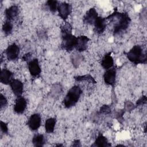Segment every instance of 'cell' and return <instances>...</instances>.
<instances>
[{
	"label": "cell",
	"mask_w": 147,
	"mask_h": 147,
	"mask_svg": "<svg viewBox=\"0 0 147 147\" xmlns=\"http://www.w3.org/2000/svg\"><path fill=\"white\" fill-rule=\"evenodd\" d=\"M109 16L115 18V24L114 25L113 33L114 35L119 34L125 31L129 26L131 19L127 13H120L117 9Z\"/></svg>",
	"instance_id": "1"
},
{
	"label": "cell",
	"mask_w": 147,
	"mask_h": 147,
	"mask_svg": "<svg viewBox=\"0 0 147 147\" xmlns=\"http://www.w3.org/2000/svg\"><path fill=\"white\" fill-rule=\"evenodd\" d=\"M126 55L129 60L134 64H144L147 60L146 52H144L142 47L138 45H134Z\"/></svg>",
	"instance_id": "2"
},
{
	"label": "cell",
	"mask_w": 147,
	"mask_h": 147,
	"mask_svg": "<svg viewBox=\"0 0 147 147\" xmlns=\"http://www.w3.org/2000/svg\"><path fill=\"white\" fill-rule=\"evenodd\" d=\"M82 93L81 88L78 86H74L68 91L63 99L64 106L66 108L74 106L78 102Z\"/></svg>",
	"instance_id": "3"
},
{
	"label": "cell",
	"mask_w": 147,
	"mask_h": 147,
	"mask_svg": "<svg viewBox=\"0 0 147 147\" xmlns=\"http://www.w3.org/2000/svg\"><path fill=\"white\" fill-rule=\"evenodd\" d=\"M62 42L61 48L68 51H71L75 48L77 37H75L71 33H63L61 34Z\"/></svg>",
	"instance_id": "4"
},
{
	"label": "cell",
	"mask_w": 147,
	"mask_h": 147,
	"mask_svg": "<svg viewBox=\"0 0 147 147\" xmlns=\"http://www.w3.org/2000/svg\"><path fill=\"white\" fill-rule=\"evenodd\" d=\"M5 53L9 60H15L18 58L20 54V48L17 44L13 43L7 47Z\"/></svg>",
	"instance_id": "5"
},
{
	"label": "cell",
	"mask_w": 147,
	"mask_h": 147,
	"mask_svg": "<svg viewBox=\"0 0 147 147\" xmlns=\"http://www.w3.org/2000/svg\"><path fill=\"white\" fill-rule=\"evenodd\" d=\"M57 11L59 16L63 20H66L72 12V6L71 4L63 2L58 6Z\"/></svg>",
	"instance_id": "6"
},
{
	"label": "cell",
	"mask_w": 147,
	"mask_h": 147,
	"mask_svg": "<svg viewBox=\"0 0 147 147\" xmlns=\"http://www.w3.org/2000/svg\"><path fill=\"white\" fill-rule=\"evenodd\" d=\"M116 69L115 68H111L106 70L103 75L104 82L106 84L110 86H114L116 79Z\"/></svg>",
	"instance_id": "7"
},
{
	"label": "cell",
	"mask_w": 147,
	"mask_h": 147,
	"mask_svg": "<svg viewBox=\"0 0 147 147\" xmlns=\"http://www.w3.org/2000/svg\"><path fill=\"white\" fill-rule=\"evenodd\" d=\"M41 122V119L40 115L35 113L32 114L28 121V125L29 129L32 131L37 130L40 126Z\"/></svg>",
	"instance_id": "8"
},
{
	"label": "cell",
	"mask_w": 147,
	"mask_h": 147,
	"mask_svg": "<svg viewBox=\"0 0 147 147\" xmlns=\"http://www.w3.org/2000/svg\"><path fill=\"white\" fill-rule=\"evenodd\" d=\"M10 86L12 92L17 97L21 96L24 90V84L22 82L18 79H13L10 83Z\"/></svg>",
	"instance_id": "9"
},
{
	"label": "cell",
	"mask_w": 147,
	"mask_h": 147,
	"mask_svg": "<svg viewBox=\"0 0 147 147\" xmlns=\"http://www.w3.org/2000/svg\"><path fill=\"white\" fill-rule=\"evenodd\" d=\"M28 69L31 75L34 77H37L40 74L41 70L37 59H34L29 61Z\"/></svg>",
	"instance_id": "10"
},
{
	"label": "cell",
	"mask_w": 147,
	"mask_h": 147,
	"mask_svg": "<svg viewBox=\"0 0 147 147\" xmlns=\"http://www.w3.org/2000/svg\"><path fill=\"white\" fill-rule=\"evenodd\" d=\"M27 102L25 98L22 96H18L15 101L14 110L17 114H22L26 107Z\"/></svg>",
	"instance_id": "11"
},
{
	"label": "cell",
	"mask_w": 147,
	"mask_h": 147,
	"mask_svg": "<svg viewBox=\"0 0 147 147\" xmlns=\"http://www.w3.org/2000/svg\"><path fill=\"white\" fill-rule=\"evenodd\" d=\"M98 13L95 8L90 9L86 13L83 17V22L88 25H94V23L97 17Z\"/></svg>",
	"instance_id": "12"
},
{
	"label": "cell",
	"mask_w": 147,
	"mask_h": 147,
	"mask_svg": "<svg viewBox=\"0 0 147 147\" xmlns=\"http://www.w3.org/2000/svg\"><path fill=\"white\" fill-rule=\"evenodd\" d=\"M90 40L89 38L86 36H80L77 37L75 49L78 52H83L86 50L87 43Z\"/></svg>",
	"instance_id": "13"
},
{
	"label": "cell",
	"mask_w": 147,
	"mask_h": 147,
	"mask_svg": "<svg viewBox=\"0 0 147 147\" xmlns=\"http://www.w3.org/2000/svg\"><path fill=\"white\" fill-rule=\"evenodd\" d=\"M94 31L98 34L102 33L106 26V18L98 16L94 23Z\"/></svg>",
	"instance_id": "14"
},
{
	"label": "cell",
	"mask_w": 147,
	"mask_h": 147,
	"mask_svg": "<svg viewBox=\"0 0 147 147\" xmlns=\"http://www.w3.org/2000/svg\"><path fill=\"white\" fill-rule=\"evenodd\" d=\"M13 74L9 69L3 68L1 71L0 81L4 84H10L13 79Z\"/></svg>",
	"instance_id": "15"
},
{
	"label": "cell",
	"mask_w": 147,
	"mask_h": 147,
	"mask_svg": "<svg viewBox=\"0 0 147 147\" xmlns=\"http://www.w3.org/2000/svg\"><path fill=\"white\" fill-rule=\"evenodd\" d=\"M19 9L16 5H13L7 8L5 11V15L7 20L11 21L18 14Z\"/></svg>",
	"instance_id": "16"
},
{
	"label": "cell",
	"mask_w": 147,
	"mask_h": 147,
	"mask_svg": "<svg viewBox=\"0 0 147 147\" xmlns=\"http://www.w3.org/2000/svg\"><path fill=\"white\" fill-rule=\"evenodd\" d=\"M114 65V60L111 56V53H106L102 58L101 61V65L105 69H108L113 67Z\"/></svg>",
	"instance_id": "17"
},
{
	"label": "cell",
	"mask_w": 147,
	"mask_h": 147,
	"mask_svg": "<svg viewBox=\"0 0 147 147\" xmlns=\"http://www.w3.org/2000/svg\"><path fill=\"white\" fill-rule=\"evenodd\" d=\"M111 144L108 142L107 139L102 134H99L96 138L92 146H99V147H105L110 146Z\"/></svg>",
	"instance_id": "18"
},
{
	"label": "cell",
	"mask_w": 147,
	"mask_h": 147,
	"mask_svg": "<svg viewBox=\"0 0 147 147\" xmlns=\"http://www.w3.org/2000/svg\"><path fill=\"white\" fill-rule=\"evenodd\" d=\"M56 122V119L54 118H49L46 120L45 122V129L47 133H51L53 132Z\"/></svg>",
	"instance_id": "19"
},
{
	"label": "cell",
	"mask_w": 147,
	"mask_h": 147,
	"mask_svg": "<svg viewBox=\"0 0 147 147\" xmlns=\"http://www.w3.org/2000/svg\"><path fill=\"white\" fill-rule=\"evenodd\" d=\"M45 137L44 135L41 134H36L32 138V143L35 146H42L45 144Z\"/></svg>",
	"instance_id": "20"
},
{
	"label": "cell",
	"mask_w": 147,
	"mask_h": 147,
	"mask_svg": "<svg viewBox=\"0 0 147 147\" xmlns=\"http://www.w3.org/2000/svg\"><path fill=\"white\" fill-rule=\"evenodd\" d=\"M74 79L75 80L78 82H82V81H87L89 83H96V81L94 79V78L91 76L90 75H85L82 76H75Z\"/></svg>",
	"instance_id": "21"
},
{
	"label": "cell",
	"mask_w": 147,
	"mask_h": 147,
	"mask_svg": "<svg viewBox=\"0 0 147 147\" xmlns=\"http://www.w3.org/2000/svg\"><path fill=\"white\" fill-rule=\"evenodd\" d=\"M13 30V24L10 21L6 20L2 26V30L6 35L10 34Z\"/></svg>",
	"instance_id": "22"
},
{
	"label": "cell",
	"mask_w": 147,
	"mask_h": 147,
	"mask_svg": "<svg viewBox=\"0 0 147 147\" xmlns=\"http://www.w3.org/2000/svg\"><path fill=\"white\" fill-rule=\"evenodd\" d=\"M47 5L48 7H49V10L51 12L55 13L57 10L59 4H58V2L57 1L49 0L47 2Z\"/></svg>",
	"instance_id": "23"
},
{
	"label": "cell",
	"mask_w": 147,
	"mask_h": 147,
	"mask_svg": "<svg viewBox=\"0 0 147 147\" xmlns=\"http://www.w3.org/2000/svg\"><path fill=\"white\" fill-rule=\"evenodd\" d=\"M72 28L69 23L65 22L63 26H61V34L63 33H71Z\"/></svg>",
	"instance_id": "24"
},
{
	"label": "cell",
	"mask_w": 147,
	"mask_h": 147,
	"mask_svg": "<svg viewBox=\"0 0 147 147\" xmlns=\"http://www.w3.org/2000/svg\"><path fill=\"white\" fill-rule=\"evenodd\" d=\"M125 113V110H118L117 111L114 112V118H115L119 122L122 123L123 118V115Z\"/></svg>",
	"instance_id": "25"
},
{
	"label": "cell",
	"mask_w": 147,
	"mask_h": 147,
	"mask_svg": "<svg viewBox=\"0 0 147 147\" xmlns=\"http://www.w3.org/2000/svg\"><path fill=\"white\" fill-rule=\"evenodd\" d=\"M111 112V108L109 106L105 105H103L100 110H99V114H108L109 113H110Z\"/></svg>",
	"instance_id": "26"
},
{
	"label": "cell",
	"mask_w": 147,
	"mask_h": 147,
	"mask_svg": "<svg viewBox=\"0 0 147 147\" xmlns=\"http://www.w3.org/2000/svg\"><path fill=\"white\" fill-rule=\"evenodd\" d=\"M135 108L134 105L133 103L130 101H126L125 103L124 106V110L127 111H131Z\"/></svg>",
	"instance_id": "27"
},
{
	"label": "cell",
	"mask_w": 147,
	"mask_h": 147,
	"mask_svg": "<svg viewBox=\"0 0 147 147\" xmlns=\"http://www.w3.org/2000/svg\"><path fill=\"white\" fill-rule=\"evenodd\" d=\"M146 100H147V98L146 96L144 95L142 96H141L136 102V106H140L141 105H143L144 104H145L146 103Z\"/></svg>",
	"instance_id": "28"
},
{
	"label": "cell",
	"mask_w": 147,
	"mask_h": 147,
	"mask_svg": "<svg viewBox=\"0 0 147 147\" xmlns=\"http://www.w3.org/2000/svg\"><path fill=\"white\" fill-rule=\"evenodd\" d=\"M7 103V101L6 98L1 94V98H0V108L2 109L3 107H4Z\"/></svg>",
	"instance_id": "29"
},
{
	"label": "cell",
	"mask_w": 147,
	"mask_h": 147,
	"mask_svg": "<svg viewBox=\"0 0 147 147\" xmlns=\"http://www.w3.org/2000/svg\"><path fill=\"white\" fill-rule=\"evenodd\" d=\"M1 129L3 133H7L8 132L7 124L3 121H1Z\"/></svg>",
	"instance_id": "30"
},
{
	"label": "cell",
	"mask_w": 147,
	"mask_h": 147,
	"mask_svg": "<svg viewBox=\"0 0 147 147\" xmlns=\"http://www.w3.org/2000/svg\"><path fill=\"white\" fill-rule=\"evenodd\" d=\"M31 54L30 53H27L25 55H24L22 57V60L24 61H29L31 59Z\"/></svg>",
	"instance_id": "31"
},
{
	"label": "cell",
	"mask_w": 147,
	"mask_h": 147,
	"mask_svg": "<svg viewBox=\"0 0 147 147\" xmlns=\"http://www.w3.org/2000/svg\"><path fill=\"white\" fill-rule=\"evenodd\" d=\"M72 146H80V141L79 140H74V141L72 143Z\"/></svg>",
	"instance_id": "32"
}]
</instances>
